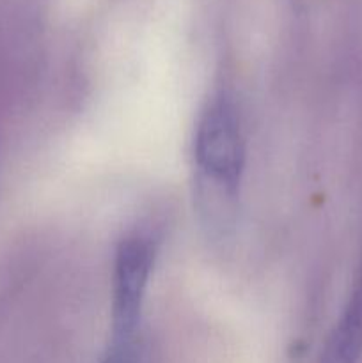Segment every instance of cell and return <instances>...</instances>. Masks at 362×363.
<instances>
[{
	"mask_svg": "<svg viewBox=\"0 0 362 363\" xmlns=\"http://www.w3.org/2000/svg\"><path fill=\"white\" fill-rule=\"evenodd\" d=\"M153 262L155 245L148 234L131 233L121 240L114 259L112 337L138 335Z\"/></svg>",
	"mask_w": 362,
	"mask_h": 363,
	"instance_id": "7a4b0ae2",
	"label": "cell"
},
{
	"mask_svg": "<svg viewBox=\"0 0 362 363\" xmlns=\"http://www.w3.org/2000/svg\"><path fill=\"white\" fill-rule=\"evenodd\" d=\"M102 363H144L141 337H112Z\"/></svg>",
	"mask_w": 362,
	"mask_h": 363,
	"instance_id": "277c9868",
	"label": "cell"
},
{
	"mask_svg": "<svg viewBox=\"0 0 362 363\" xmlns=\"http://www.w3.org/2000/svg\"><path fill=\"white\" fill-rule=\"evenodd\" d=\"M362 354V279L334 326L319 363H358Z\"/></svg>",
	"mask_w": 362,
	"mask_h": 363,
	"instance_id": "3957f363",
	"label": "cell"
},
{
	"mask_svg": "<svg viewBox=\"0 0 362 363\" xmlns=\"http://www.w3.org/2000/svg\"><path fill=\"white\" fill-rule=\"evenodd\" d=\"M194 156L208 183L233 194L236 191L245 165V142L240 117L226 94L209 99L199 116Z\"/></svg>",
	"mask_w": 362,
	"mask_h": 363,
	"instance_id": "6da1fadb",
	"label": "cell"
}]
</instances>
